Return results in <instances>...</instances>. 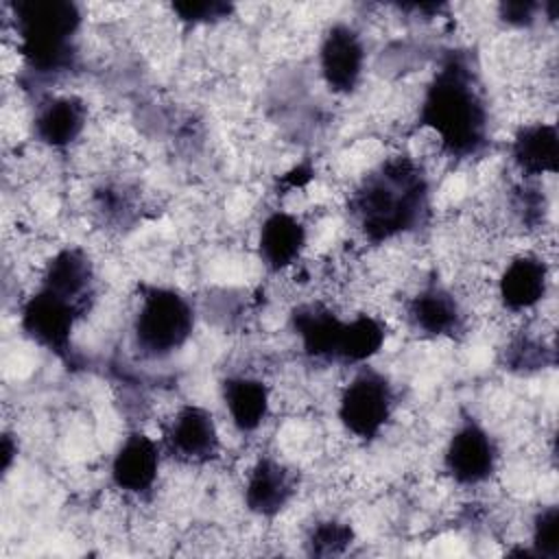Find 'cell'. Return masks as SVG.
<instances>
[{
  "label": "cell",
  "instance_id": "cell-9",
  "mask_svg": "<svg viewBox=\"0 0 559 559\" xmlns=\"http://www.w3.org/2000/svg\"><path fill=\"white\" fill-rule=\"evenodd\" d=\"M367 50L360 33L345 24H332L319 44V72L334 94H352L362 79Z\"/></svg>",
  "mask_w": 559,
  "mask_h": 559
},
{
  "label": "cell",
  "instance_id": "cell-22",
  "mask_svg": "<svg viewBox=\"0 0 559 559\" xmlns=\"http://www.w3.org/2000/svg\"><path fill=\"white\" fill-rule=\"evenodd\" d=\"M354 542V528L336 518L319 520L306 535V552L310 557H336L343 555Z\"/></svg>",
  "mask_w": 559,
  "mask_h": 559
},
{
  "label": "cell",
  "instance_id": "cell-25",
  "mask_svg": "<svg viewBox=\"0 0 559 559\" xmlns=\"http://www.w3.org/2000/svg\"><path fill=\"white\" fill-rule=\"evenodd\" d=\"M539 13H542L539 2L518 0V2H500L498 4V17L513 28H526V26L535 24Z\"/></svg>",
  "mask_w": 559,
  "mask_h": 559
},
{
  "label": "cell",
  "instance_id": "cell-23",
  "mask_svg": "<svg viewBox=\"0 0 559 559\" xmlns=\"http://www.w3.org/2000/svg\"><path fill=\"white\" fill-rule=\"evenodd\" d=\"M531 552L542 559H559V509L546 504L531 520Z\"/></svg>",
  "mask_w": 559,
  "mask_h": 559
},
{
  "label": "cell",
  "instance_id": "cell-15",
  "mask_svg": "<svg viewBox=\"0 0 559 559\" xmlns=\"http://www.w3.org/2000/svg\"><path fill=\"white\" fill-rule=\"evenodd\" d=\"M306 242L308 229L301 218L290 212L275 210L262 221L255 247L262 264L271 273H282L301 260Z\"/></svg>",
  "mask_w": 559,
  "mask_h": 559
},
{
  "label": "cell",
  "instance_id": "cell-10",
  "mask_svg": "<svg viewBox=\"0 0 559 559\" xmlns=\"http://www.w3.org/2000/svg\"><path fill=\"white\" fill-rule=\"evenodd\" d=\"M162 452V443L144 430L127 432L109 463V478L114 487L129 496L148 493L159 476Z\"/></svg>",
  "mask_w": 559,
  "mask_h": 559
},
{
  "label": "cell",
  "instance_id": "cell-13",
  "mask_svg": "<svg viewBox=\"0 0 559 559\" xmlns=\"http://www.w3.org/2000/svg\"><path fill=\"white\" fill-rule=\"evenodd\" d=\"M96 273L90 255L81 247H63L48 262L39 277V286L68 299L83 314L94 299Z\"/></svg>",
  "mask_w": 559,
  "mask_h": 559
},
{
  "label": "cell",
  "instance_id": "cell-6",
  "mask_svg": "<svg viewBox=\"0 0 559 559\" xmlns=\"http://www.w3.org/2000/svg\"><path fill=\"white\" fill-rule=\"evenodd\" d=\"M81 317L83 312L74 304L37 286L20 308V328L35 345L66 356Z\"/></svg>",
  "mask_w": 559,
  "mask_h": 559
},
{
  "label": "cell",
  "instance_id": "cell-8",
  "mask_svg": "<svg viewBox=\"0 0 559 559\" xmlns=\"http://www.w3.org/2000/svg\"><path fill=\"white\" fill-rule=\"evenodd\" d=\"M162 448L188 465H203L218 456L221 435L214 415L199 404H183L164 428Z\"/></svg>",
  "mask_w": 559,
  "mask_h": 559
},
{
  "label": "cell",
  "instance_id": "cell-21",
  "mask_svg": "<svg viewBox=\"0 0 559 559\" xmlns=\"http://www.w3.org/2000/svg\"><path fill=\"white\" fill-rule=\"evenodd\" d=\"M555 365V345L531 332L515 334L504 347V367L515 373H531Z\"/></svg>",
  "mask_w": 559,
  "mask_h": 559
},
{
  "label": "cell",
  "instance_id": "cell-1",
  "mask_svg": "<svg viewBox=\"0 0 559 559\" xmlns=\"http://www.w3.org/2000/svg\"><path fill=\"white\" fill-rule=\"evenodd\" d=\"M428 212V179L404 155L380 162L349 197V214L373 245H382L421 225Z\"/></svg>",
  "mask_w": 559,
  "mask_h": 559
},
{
  "label": "cell",
  "instance_id": "cell-4",
  "mask_svg": "<svg viewBox=\"0 0 559 559\" xmlns=\"http://www.w3.org/2000/svg\"><path fill=\"white\" fill-rule=\"evenodd\" d=\"M194 308L186 295L168 286H144L131 323L140 356L162 360L179 352L192 336Z\"/></svg>",
  "mask_w": 559,
  "mask_h": 559
},
{
  "label": "cell",
  "instance_id": "cell-11",
  "mask_svg": "<svg viewBox=\"0 0 559 559\" xmlns=\"http://www.w3.org/2000/svg\"><path fill=\"white\" fill-rule=\"evenodd\" d=\"M550 290V266L539 253L513 255L496 282L500 306L511 314L535 310Z\"/></svg>",
  "mask_w": 559,
  "mask_h": 559
},
{
  "label": "cell",
  "instance_id": "cell-26",
  "mask_svg": "<svg viewBox=\"0 0 559 559\" xmlns=\"http://www.w3.org/2000/svg\"><path fill=\"white\" fill-rule=\"evenodd\" d=\"M17 454V443L13 445V437L9 432L2 435V472L7 474L9 467H11V461L13 456Z\"/></svg>",
  "mask_w": 559,
  "mask_h": 559
},
{
  "label": "cell",
  "instance_id": "cell-19",
  "mask_svg": "<svg viewBox=\"0 0 559 559\" xmlns=\"http://www.w3.org/2000/svg\"><path fill=\"white\" fill-rule=\"evenodd\" d=\"M345 319H341L330 306L308 301L299 304L290 314V328L295 330L301 349L317 360L336 362Z\"/></svg>",
  "mask_w": 559,
  "mask_h": 559
},
{
  "label": "cell",
  "instance_id": "cell-14",
  "mask_svg": "<svg viewBox=\"0 0 559 559\" xmlns=\"http://www.w3.org/2000/svg\"><path fill=\"white\" fill-rule=\"evenodd\" d=\"M406 319L415 332L441 338L461 332L465 314L456 295L443 284H424L406 304Z\"/></svg>",
  "mask_w": 559,
  "mask_h": 559
},
{
  "label": "cell",
  "instance_id": "cell-18",
  "mask_svg": "<svg viewBox=\"0 0 559 559\" xmlns=\"http://www.w3.org/2000/svg\"><path fill=\"white\" fill-rule=\"evenodd\" d=\"M513 166L526 179L555 175L559 168V135L552 122L522 124L509 146Z\"/></svg>",
  "mask_w": 559,
  "mask_h": 559
},
{
  "label": "cell",
  "instance_id": "cell-12",
  "mask_svg": "<svg viewBox=\"0 0 559 559\" xmlns=\"http://www.w3.org/2000/svg\"><path fill=\"white\" fill-rule=\"evenodd\" d=\"M295 491V472L273 456H260L247 472L242 500L253 515L271 520L288 507Z\"/></svg>",
  "mask_w": 559,
  "mask_h": 559
},
{
  "label": "cell",
  "instance_id": "cell-17",
  "mask_svg": "<svg viewBox=\"0 0 559 559\" xmlns=\"http://www.w3.org/2000/svg\"><path fill=\"white\" fill-rule=\"evenodd\" d=\"M221 400L231 426L242 435L255 432L271 411L269 384L251 373H231L223 378Z\"/></svg>",
  "mask_w": 559,
  "mask_h": 559
},
{
  "label": "cell",
  "instance_id": "cell-16",
  "mask_svg": "<svg viewBox=\"0 0 559 559\" xmlns=\"http://www.w3.org/2000/svg\"><path fill=\"white\" fill-rule=\"evenodd\" d=\"M87 127V105L74 94H59L44 100L33 118V135L48 148L72 146Z\"/></svg>",
  "mask_w": 559,
  "mask_h": 559
},
{
  "label": "cell",
  "instance_id": "cell-20",
  "mask_svg": "<svg viewBox=\"0 0 559 559\" xmlns=\"http://www.w3.org/2000/svg\"><path fill=\"white\" fill-rule=\"evenodd\" d=\"M386 341V328L384 323L373 314H354L352 319H345L336 362L349 365V367H362L369 362L384 345Z\"/></svg>",
  "mask_w": 559,
  "mask_h": 559
},
{
  "label": "cell",
  "instance_id": "cell-3",
  "mask_svg": "<svg viewBox=\"0 0 559 559\" xmlns=\"http://www.w3.org/2000/svg\"><path fill=\"white\" fill-rule=\"evenodd\" d=\"M17 50L37 74H61L74 66L81 7L70 0H17L11 4Z\"/></svg>",
  "mask_w": 559,
  "mask_h": 559
},
{
  "label": "cell",
  "instance_id": "cell-7",
  "mask_svg": "<svg viewBox=\"0 0 559 559\" xmlns=\"http://www.w3.org/2000/svg\"><path fill=\"white\" fill-rule=\"evenodd\" d=\"M498 465V445L476 419H463L443 448V469L461 487L487 483Z\"/></svg>",
  "mask_w": 559,
  "mask_h": 559
},
{
  "label": "cell",
  "instance_id": "cell-24",
  "mask_svg": "<svg viewBox=\"0 0 559 559\" xmlns=\"http://www.w3.org/2000/svg\"><path fill=\"white\" fill-rule=\"evenodd\" d=\"M234 11L231 4L227 2H216V0H203V2H175L173 4V13L186 22V24H214L221 22L225 17H229V13Z\"/></svg>",
  "mask_w": 559,
  "mask_h": 559
},
{
  "label": "cell",
  "instance_id": "cell-5",
  "mask_svg": "<svg viewBox=\"0 0 559 559\" xmlns=\"http://www.w3.org/2000/svg\"><path fill=\"white\" fill-rule=\"evenodd\" d=\"M395 391L384 373L373 367H360L341 389L336 417L356 439H376L393 417Z\"/></svg>",
  "mask_w": 559,
  "mask_h": 559
},
{
  "label": "cell",
  "instance_id": "cell-2",
  "mask_svg": "<svg viewBox=\"0 0 559 559\" xmlns=\"http://www.w3.org/2000/svg\"><path fill=\"white\" fill-rule=\"evenodd\" d=\"M419 124L435 133L441 151L463 159L487 144V103L472 66L461 57H448L426 85L419 105Z\"/></svg>",
  "mask_w": 559,
  "mask_h": 559
}]
</instances>
